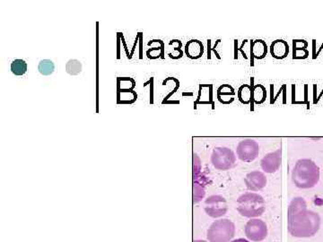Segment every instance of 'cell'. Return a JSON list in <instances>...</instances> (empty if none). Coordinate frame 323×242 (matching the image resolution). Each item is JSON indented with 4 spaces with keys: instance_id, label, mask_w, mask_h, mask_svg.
Here are the masks:
<instances>
[{
    "instance_id": "obj_1",
    "label": "cell",
    "mask_w": 323,
    "mask_h": 242,
    "mask_svg": "<svg viewBox=\"0 0 323 242\" xmlns=\"http://www.w3.org/2000/svg\"><path fill=\"white\" fill-rule=\"evenodd\" d=\"M321 219L318 213L309 210L305 200L298 196L289 204L287 229L295 238H311L319 231Z\"/></svg>"
},
{
    "instance_id": "obj_2",
    "label": "cell",
    "mask_w": 323,
    "mask_h": 242,
    "mask_svg": "<svg viewBox=\"0 0 323 242\" xmlns=\"http://www.w3.org/2000/svg\"><path fill=\"white\" fill-rule=\"evenodd\" d=\"M320 177L319 166L311 159L296 161L292 171V181L297 188L308 189L315 187Z\"/></svg>"
},
{
    "instance_id": "obj_3",
    "label": "cell",
    "mask_w": 323,
    "mask_h": 242,
    "mask_svg": "<svg viewBox=\"0 0 323 242\" xmlns=\"http://www.w3.org/2000/svg\"><path fill=\"white\" fill-rule=\"evenodd\" d=\"M237 211L246 218H257L262 216L266 210L265 200L263 196L255 192H247L239 196Z\"/></svg>"
},
{
    "instance_id": "obj_4",
    "label": "cell",
    "mask_w": 323,
    "mask_h": 242,
    "mask_svg": "<svg viewBox=\"0 0 323 242\" xmlns=\"http://www.w3.org/2000/svg\"><path fill=\"white\" fill-rule=\"evenodd\" d=\"M235 235V223L229 219L216 220L207 232L208 242H231Z\"/></svg>"
},
{
    "instance_id": "obj_5",
    "label": "cell",
    "mask_w": 323,
    "mask_h": 242,
    "mask_svg": "<svg viewBox=\"0 0 323 242\" xmlns=\"http://www.w3.org/2000/svg\"><path fill=\"white\" fill-rule=\"evenodd\" d=\"M211 162L215 169L218 170H227L232 169L235 165L236 155L230 148L218 146L215 147L213 150Z\"/></svg>"
},
{
    "instance_id": "obj_6",
    "label": "cell",
    "mask_w": 323,
    "mask_h": 242,
    "mask_svg": "<svg viewBox=\"0 0 323 242\" xmlns=\"http://www.w3.org/2000/svg\"><path fill=\"white\" fill-rule=\"evenodd\" d=\"M204 210L206 214L212 218H221L228 212L227 199L220 195L208 196L205 201Z\"/></svg>"
},
{
    "instance_id": "obj_7",
    "label": "cell",
    "mask_w": 323,
    "mask_h": 242,
    "mask_svg": "<svg viewBox=\"0 0 323 242\" xmlns=\"http://www.w3.org/2000/svg\"><path fill=\"white\" fill-rule=\"evenodd\" d=\"M244 232L250 241L261 242L268 236V226L262 220L252 218L247 222Z\"/></svg>"
},
{
    "instance_id": "obj_8",
    "label": "cell",
    "mask_w": 323,
    "mask_h": 242,
    "mask_svg": "<svg viewBox=\"0 0 323 242\" xmlns=\"http://www.w3.org/2000/svg\"><path fill=\"white\" fill-rule=\"evenodd\" d=\"M260 146L253 139H247L239 143L236 147L237 157L242 161L250 162L258 157Z\"/></svg>"
},
{
    "instance_id": "obj_9",
    "label": "cell",
    "mask_w": 323,
    "mask_h": 242,
    "mask_svg": "<svg viewBox=\"0 0 323 242\" xmlns=\"http://www.w3.org/2000/svg\"><path fill=\"white\" fill-rule=\"evenodd\" d=\"M282 161V150L277 149L275 152L266 154L261 161V166L264 172L271 173L277 171L281 166Z\"/></svg>"
},
{
    "instance_id": "obj_10",
    "label": "cell",
    "mask_w": 323,
    "mask_h": 242,
    "mask_svg": "<svg viewBox=\"0 0 323 242\" xmlns=\"http://www.w3.org/2000/svg\"><path fill=\"white\" fill-rule=\"evenodd\" d=\"M244 182L250 191L257 192L265 188L268 183V180L264 173L259 170H253L247 174L246 177L244 179Z\"/></svg>"
},
{
    "instance_id": "obj_11",
    "label": "cell",
    "mask_w": 323,
    "mask_h": 242,
    "mask_svg": "<svg viewBox=\"0 0 323 242\" xmlns=\"http://www.w3.org/2000/svg\"><path fill=\"white\" fill-rule=\"evenodd\" d=\"M250 88L252 91L250 100V111L253 112L254 104H262L267 99V90L264 85H254V77H250Z\"/></svg>"
},
{
    "instance_id": "obj_12",
    "label": "cell",
    "mask_w": 323,
    "mask_h": 242,
    "mask_svg": "<svg viewBox=\"0 0 323 242\" xmlns=\"http://www.w3.org/2000/svg\"><path fill=\"white\" fill-rule=\"evenodd\" d=\"M270 54L276 59L286 58L289 53L288 44L283 40H277L270 45Z\"/></svg>"
},
{
    "instance_id": "obj_13",
    "label": "cell",
    "mask_w": 323,
    "mask_h": 242,
    "mask_svg": "<svg viewBox=\"0 0 323 242\" xmlns=\"http://www.w3.org/2000/svg\"><path fill=\"white\" fill-rule=\"evenodd\" d=\"M185 53L191 59H198L204 53V46L200 41L191 40L185 46Z\"/></svg>"
},
{
    "instance_id": "obj_14",
    "label": "cell",
    "mask_w": 323,
    "mask_h": 242,
    "mask_svg": "<svg viewBox=\"0 0 323 242\" xmlns=\"http://www.w3.org/2000/svg\"><path fill=\"white\" fill-rule=\"evenodd\" d=\"M308 43L304 40H293V58L305 59L309 56Z\"/></svg>"
},
{
    "instance_id": "obj_15",
    "label": "cell",
    "mask_w": 323,
    "mask_h": 242,
    "mask_svg": "<svg viewBox=\"0 0 323 242\" xmlns=\"http://www.w3.org/2000/svg\"><path fill=\"white\" fill-rule=\"evenodd\" d=\"M235 91L230 85H223L217 89V99L221 103L230 104L235 100Z\"/></svg>"
},
{
    "instance_id": "obj_16",
    "label": "cell",
    "mask_w": 323,
    "mask_h": 242,
    "mask_svg": "<svg viewBox=\"0 0 323 242\" xmlns=\"http://www.w3.org/2000/svg\"><path fill=\"white\" fill-rule=\"evenodd\" d=\"M268 54V46L264 41L256 40L250 42V57L263 59Z\"/></svg>"
},
{
    "instance_id": "obj_17",
    "label": "cell",
    "mask_w": 323,
    "mask_h": 242,
    "mask_svg": "<svg viewBox=\"0 0 323 242\" xmlns=\"http://www.w3.org/2000/svg\"><path fill=\"white\" fill-rule=\"evenodd\" d=\"M251 94H252V91H251V88H250V85H242L238 89V92H237L238 100L242 104L250 103Z\"/></svg>"
},
{
    "instance_id": "obj_18",
    "label": "cell",
    "mask_w": 323,
    "mask_h": 242,
    "mask_svg": "<svg viewBox=\"0 0 323 242\" xmlns=\"http://www.w3.org/2000/svg\"><path fill=\"white\" fill-rule=\"evenodd\" d=\"M206 194L205 186L198 181H194L193 184V203L197 204L203 199Z\"/></svg>"
},
{
    "instance_id": "obj_19",
    "label": "cell",
    "mask_w": 323,
    "mask_h": 242,
    "mask_svg": "<svg viewBox=\"0 0 323 242\" xmlns=\"http://www.w3.org/2000/svg\"><path fill=\"white\" fill-rule=\"evenodd\" d=\"M38 70L43 76H50L55 70V65L50 59H43L39 63Z\"/></svg>"
},
{
    "instance_id": "obj_20",
    "label": "cell",
    "mask_w": 323,
    "mask_h": 242,
    "mask_svg": "<svg viewBox=\"0 0 323 242\" xmlns=\"http://www.w3.org/2000/svg\"><path fill=\"white\" fill-rule=\"evenodd\" d=\"M11 71L12 73L15 74L16 76H23V75L26 73V62L23 60V59L14 60L11 64Z\"/></svg>"
},
{
    "instance_id": "obj_21",
    "label": "cell",
    "mask_w": 323,
    "mask_h": 242,
    "mask_svg": "<svg viewBox=\"0 0 323 242\" xmlns=\"http://www.w3.org/2000/svg\"><path fill=\"white\" fill-rule=\"evenodd\" d=\"M66 71L71 76H77L82 71V64L77 59H71L66 65Z\"/></svg>"
},
{
    "instance_id": "obj_22",
    "label": "cell",
    "mask_w": 323,
    "mask_h": 242,
    "mask_svg": "<svg viewBox=\"0 0 323 242\" xmlns=\"http://www.w3.org/2000/svg\"><path fill=\"white\" fill-rule=\"evenodd\" d=\"M280 94H283V104L287 103V100H286V95H287V85H283L281 86L279 91L277 93V95L274 97L273 104L276 102V100L278 99V97L280 96Z\"/></svg>"
},
{
    "instance_id": "obj_23",
    "label": "cell",
    "mask_w": 323,
    "mask_h": 242,
    "mask_svg": "<svg viewBox=\"0 0 323 242\" xmlns=\"http://www.w3.org/2000/svg\"><path fill=\"white\" fill-rule=\"evenodd\" d=\"M220 42H221V40H217L216 42H215V44L214 45L213 48H211V40H208V59H211V52L212 51H214L215 53V56H216V58H218V59H221V57H220L219 53L215 50V48L216 46L219 44Z\"/></svg>"
},
{
    "instance_id": "obj_24",
    "label": "cell",
    "mask_w": 323,
    "mask_h": 242,
    "mask_svg": "<svg viewBox=\"0 0 323 242\" xmlns=\"http://www.w3.org/2000/svg\"><path fill=\"white\" fill-rule=\"evenodd\" d=\"M200 158H199V156H198L197 154H194V155H193V174H194V179L198 177L199 174H200Z\"/></svg>"
},
{
    "instance_id": "obj_25",
    "label": "cell",
    "mask_w": 323,
    "mask_h": 242,
    "mask_svg": "<svg viewBox=\"0 0 323 242\" xmlns=\"http://www.w3.org/2000/svg\"><path fill=\"white\" fill-rule=\"evenodd\" d=\"M304 102L307 105V109H310V102L308 100V85H304Z\"/></svg>"
},
{
    "instance_id": "obj_26",
    "label": "cell",
    "mask_w": 323,
    "mask_h": 242,
    "mask_svg": "<svg viewBox=\"0 0 323 242\" xmlns=\"http://www.w3.org/2000/svg\"><path fill=\"white\" fill-rule=\"evenodd\" d=\"M234 42H235V43H234V47H235V57H234V58H235V59H238V40H235Z\"/></svg>"
},
{
    "instance_id": "obj_27",
    "label": "cell",
    "mask_w": 323,
    "mask_h": 242,
    "mask_svg": "<svg viewBox=\"0 0 323 242\" xmlns=\"http://www.w3.org/2000/svg\"><path fill=\"white\" fill-rule=\"evenodd\" d=\"M247 42H248V41H247V40H244V41H243V42H242V46H241V47H240V48H239V51H241V52H242V57H243V58H245V59H248V57H247L246 53H245V52H244V51H243V50H242V49H243V46H244V45H245V43H246Z\"/></svg>"
},
{
    "instance_id": "obj_28",
    "label": "cell",
    "mask_w": 323,
    "mask_h": 242,
    "mask_svg": "<svg viewBox=\"0 0 323 242\" xmlns=\"http://www.w3.org/2000/svg\"><path fill=\"white\" fill-rule=\"evenodd\" d=\"M312 59H316V41L312 40Z\"/></svg>"
},
{
    "instance_id": "obj_29",
    "label": "cell",
    "mask_w": 323,
    "mask_h": 242,
    "mask_svg": "<svg viewBox=\"0 0 323 242\" xmlns=\"http://www.w3.org/2000/svg\"><path fill=\"white\" fill-rule=\"evenodd\" d=\"M296 102V85H292V104Z\"/></svg>"
},
{
    "instance_id": "obj_30",
    "label": "cell",
    "mask_w": 323,
    "mask_h": 242,
    "mask_svg": "<svg viewBox=\"0 0 323 242\" xmlns=\"http://www.w3.org/2000/svg\"><path fill=\"white\" fill-rule=\"evenodd\" d=\"M274 85H270V104H273Z\"/></svg>"
},
{
    "instance_id": "obj_31",
    "label": "cell",
    "mask_w": 323,
    "mask_h": 242,
    "mask_svg": "<svg viewBox=\"0 0 323 242\" xmlns=\"http://www.w3.org/2000/svg\"><path fill=\"white\" fill-rule=\"evenodd\" d=\"M209 102L213 103V85H209Z\"/></svg>"
},
{
    "instance_id": "obj_32",
    "label": "cell",
    "mask_w": 323,
    "mask_h": 242,
    "mask_svg": "<svg viewBox=\"0 0 323 242\" xmlns=\"http://www.w3.org/2000/svg\"><path fill=\"white\" fill-rule=\"evenodd\" d=\"M151 103H153L154 102V100H153V98H154V94H153V90H154V85H153V81L154 79L153 78H151Z\"/></svg>"
},
{
    "instance_id": "obj_33",
    "label": "cell",
    "mask_w": 323,
    "mask_h": 242,
    "mask_svg": "<svg viewBox=\"0 0 323 242\" xmlns=\"http://www.w3.org/2000/svg\"><path fill=\"white\" fill-rule=\"evenodd\" d=\"M317 100V85H313V104H315Z\"/></svg>"
},
{
    "instance_id": "obj_34",
    "label": "cell",
    "mask_w": 323,
    "mask_h": 242,
    "mask_svg": "<svg viewBox=\"0 0 323 242\" xmlns=\"http://www.w3.org/2000/svg\"><path fill=\"white\" fill-rule=\"evenodd\" d=\"M231 242H250V240H248V239H245V238H237V239H235V240H233Z\"/></svg>"
},
{
    "instance_id": "obj_35",
    "label": "cell",
    "mask_w": 323,
    "mask_h": 242,
    "mask_svg": "<svg viewBox=\"0 0 323 242\" xmlns=\"http://www.w3.org/2000/svg\"><path fill=\"white\" fill-rule=\"evenodd\" d=\"M322 95H323V89H322V91H321V92H320V94H319V97L317 98V100H316L315 104H317L318 103V102H319V100H320V98H321V96H322Z\"/></svg>"
},
{
    "instance_id": "obj_36",
    "label": "cell",
    "mask_w": 323,
    "mask_h": 242,
    "mask_svg": "<svg viewBox=\"0 0 323 242\" xmlns=\"http://www.w3.org/2000/svg\"><path fill=\"white\" fill-rule=\"evenodd\" d=\"M193 242H208L207 240H204V239H195V240H193Z\"/></svg>"
}]
</instances>
